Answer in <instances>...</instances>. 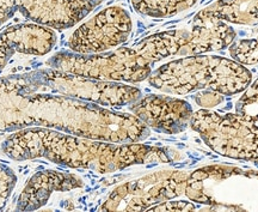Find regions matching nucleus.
I'll list each match as a JSON object with an SVG mask.
<instances>
[{
	"instance_id": "obj_4",
	"label": "nucleus",
	"mask_w": 258,
	"mask_h": 212,
	"mask_svg": "<svg viewBox=\"0 0 258 212\" xmlns=\"http://www.w3.org/2000/svg\"><path fill=\"white\" fill-rule=\"evenodd\" d=\"M252 73L233 59L220 56H189L169 62L148 77L154 89L171 95L184 96L214 90L224 96H233L246 90Z\"/></svg>"
},
{
	"instance_id": "obj_12",
	"label": "nucleus",
	"mask_w": 258,
	"mask_h": 212,
	"mask_svg": "<svg viewBox=\"0 0 258 212\" xmlns=\"http://www.w3.org/2000/svg\"><path fill=\"white\" fill-rule=\"evenodd\" d=\"M235 36L233 28L205 8L194 17L189 41L182 47L178 56H200L226 49L234 42Z\"/></svg>"
},
{
	"instance_id": "obj_15",
	"label": "nucleus",
	"mask_w": 258,
	"mask_h": 212,
	"mask_svg": "<svg viewBox=\"0 0 258 212\" xmlns=\"http://www.w3.org/2000/svg\"><path fill=\"white\" fill-rule=\"evenodd\" d=\"M198 0H132L139 14L154 18L172 17L196 4Z\"/></svg>"
},
{
	"instance_id": "obj_13",
	"label": "nucleus",
	"mask_w": 258,
	"mask_h": 212,
	"mask_svg": "<svg viewBox=\"0 0 258 212\" xmlns=\"http://www.w3.org/2000/svg\"><path fill=\"white\" fill-rule=\"evenodd\" d=\"M83 186V180L76 174L51 169L41 170L32 175L24 186L16 204V210H38L48 203L51 194L55 192H69L82 188Z\"/></svg>"
},
{
	"instance_id": "obj_9",
	"label": "nucleus",
	"mask_w": 258,
	"mask_h": 212,
	"mask_svg": "<svg viewBox=\"0 0 258 212\" xmlns=\"http://www.w3.org/2000/svg\"><path fill=\"white\" fill-rule=\"evenodd\" d=\"M101 0H0V27L16 12L50 29H67L79 23Z\"/></svg>"
},
{
	"instance_id": "obj_5",
	"label": "nucleus",
	"mask_w": 258,
	"mask_h": 212,
	"mask_svg": "<svg viewBox=\"0 0 258 212\" xmlns=\"http://www.w3.org/2000/svg\"><path fill=\"white\" fill-rule=\"evenodd\" d=\"M12 76L18 84L32 91L70 96L112 109L129 105L143 96L140 89L125 83L92 79L56 69Z\"/></svg>"
},
{
	"instance_id": "obj_3",
	"label": "nucleus",
	"mask_w": 258,
	"mask_h": 212,
	"mask_svg": "<svg viewBox=\"0 0 258 212\" xmlns=\"http://www.w3.org/2000/svg\"><path fill=\"white\" fill-rule=\"evenodd\" d=\"M190 31L172 29L143 38L131 47L98 54L61 52L50 58L51 69L106 82L135 83L148 79L157 63L178 56L189 41Z\"/></svg>"
},
{
	"instance_id": "obj_2",
	"label": "nucleus",
	"mask_w": 258,
	"mask_h": 212,
	"mask_svg": "<svg viewBox=\"0 0 258 212\" xmlns=\"http://www.w3.org/2000/svg\"><path fill=\"white\" fill-rule=\"evenodd\" d=\"M2 150L9 158H46L73 169H89L110 174L140 165L157 166L182 160L178 151L140 143H110L73 136L43 127L15 131L5 138Z\"/></svg>"
},
{
	"instance_id": "obj_16",
	"label": "nucleus",
	"mask_w": 258,
	"mask_h": 212,
	"mask_svg": "<svg viewBox=\"0 0 258 212\" xmlns=\"http://www.w3.org/2000/svg\"><path fill=\"white\" fill-rule=\"evenodd\" d=\"M230 56L241 65L258 64V37L250 40H238L228 47Z\"/></svg>"
},
{
	"instance_id": "obj_8",
	"label": "nucleus",
	"mask_w": 258,
	"mask_h": 212,
	"mask_svg": "<svg viewBox=\"0 0 258 212\" xmlns=\"http://www.w3.org/2000/svg\"><path fill=\"white\" fill-rule=\"evenodd\" d=\"M131 16L120 6H109L80 25L69 40V47L77 54L108 52L127 41L132 33Z\"/></svg>"
},
{
	"instance_id": "obj_17",
	"label": "nucleus",
	"mask_w": 258,
	"mask_h": 212,
	"mask_svg": "<svg viewBox=\"0 0 258 212\" xmlns=\"http://www.w3.org/2000/svg\"><path fill=\"white\" fill-rule=\"evenodd\" d=\"M235 112L246 120L258 123V78L247 86L243 96L238 99Z\"/></svg>"
},
{
	"instance_id": "obj_19",
	"label": "nucleus",
	"mask_w": 258,
	"mask_h": 212,
	"mask_svg": "<svg viewBox=\"0 0 258 212\" xmlns=\"http://www.w3.org/2000/svg\"><path fill=\"white\" fill-rule=\"evenodd\" d=\"M190 97L194 98V101L202 109H212L225 101L224 95L218 91H214V90H200Z\"/></svg>"
},
{
	"instance_id": "obj_10",
	"label": "nucleus",
	"mask_w": 258,
	"mask_h": 212,
	"mask_svg": "<svg viewBox=\"0 0 258 212\" xmlns=\"http://www.w3.org/2000/svg\"><path fill=\"white\" fill-rule=\"evenodd\" d=\"M128 111L147 127L165 134H178L190 126L194 109L188 101L150 94L128 105Z\"/></svg>"
},
{
	"instance_id": "obj_6",
	"label": "nucleus",
	"mask_w": 258,
	"mask_h": 212,
	"mask_svg": "<svg viewBox=\"0 0 258 212\" xmlns=\"http://www.w3.org/2000/svg\"><path fill=\"white\" fill-rule=\"evenodd\" d=\"M190 127L219 156L247 162L257 160L258 125L239 114L200 109L194 112Z\"/></svg>"
},
{
	"instance_id": "obj_1",
	"label": "nucleus",
	"mask_w": 258,
	"mask_h": 212,
	"mask_svg": "<svg viewBox=\"0 0 258 212\" xmlns=\"http://www.w3.org/2000/svg\"><path fill=\"white\" fill-rule=\"evenodd\" d=\"M43 127L110 143H140L151 128L132 113L60 94L32 91L0 77V132Z\"/></svg>"
},
{
	"instance_id": "obj_7",
	"label": "nucleus",
	"mask_w": 258,
	"mask_h": 212,
	"mask_svg": "<svg viewBox=\"0 0 258 212\" xmlns=\"http://www.w3.org/2000/svg\"><path fill=\"white\" fill-rule=\"evenodd\" d=\"M190 173L160 170L116 187L101 211H146L153 205L184 194Z\"/></svg>"
},
{
	"instance_id": "obj_11",
	"label": "nucleus",
	"mask_w": 258,
	"mask_h": 212,
	"mask_svg": "<svg viewBox=\"0 0 258 212\" xmlns=\"http://www.w3.org/2000/svg\"><path fill=\"white\" fill-rule=\"evenodd\" d=\"M56 35L50 28L36 23L16 24L0 33V70L15 53L46 56L56 44Z\"/></svg>"
},
{
	"instance_id": "obj_18",
	"label": "nucleus",
	"mask_w": 258,
	"mask_h": 212,
	"mask_svg": "<svg viewBox=\"0 0 258 212\" xmlns=\"http://www.w3.org/2000/svg\"><path fill=\"white\" fill-rule=\"evenodd\" d=\"M16 182H17V176H16L14 170L10 167L0 163V211L8 204Z\"/></svg>"
},
{
	"instance_id": "obj_14",
	"label": "nucleus",
	"mask_w": 258,
	"mask_h": 212,
	"mask_svg": "<svg viewBox=\"0 0 258 212\" xmlns=\"http://www.w3.org/2000/svg\"><path fill=\"white\" fill-rule=\"evenodd\" d=\"M207 10L221 21L234 24L258 22V0H218Z\"/></svg>"
},
{
	"instance_id": "obj_20",
	"label": "nucleus",
	"mask_w": 258,
	"mask_h": 212,
	"mask_svg": "<svg viewBox=\"0 0 258 212\" xmlns=\"http://www.w3.org/2000/svg\"><path fill=\"white\" fill-rule=\"evenodd\" d=\"M199 206H196L194 203L185 200H177V201H171L166 200L163 203L156 204L153 206L148 207L146 211L148 212H154V211H194L196 210Z\"/></svg>"
}]
</instances>
